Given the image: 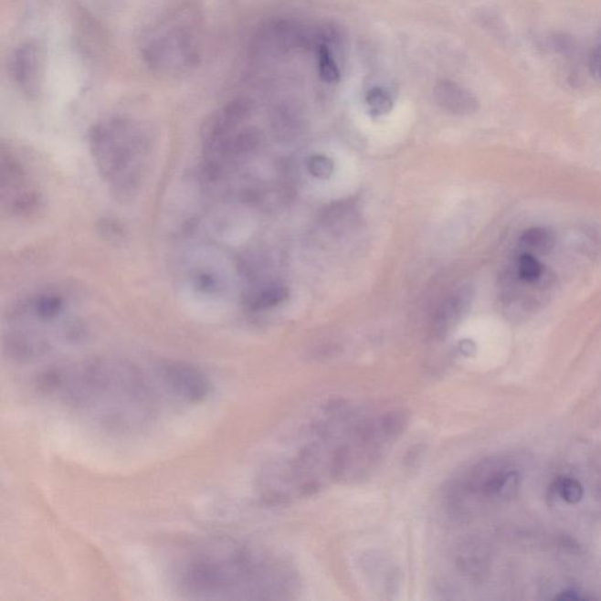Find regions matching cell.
Wrapping results in <instances>:
<instances>
[{
  "label": "cell",
  "instance_id": "obj_15",
  "mask_svg": "<svg viewBox=\"0 0 601 601\" xmlns=\"http://www.w3.org/2000/svg\"><path fill=\"white\" fill-rule=\"evenodd\" d=\"M308 170L319 179H327L332 174L333 164L324 155H314L308 160Z\"/></svg>",
  "mask_w": 601,
  "mask_h": 601
},
{
  "label": "cell",
  "instance_id": "obj_12",
  "mask_svg": "<svg viewBox=\"0 0 601 601\" xmlns=\"http://www.w3.org/2000/svg\"><path fill=\"white\" fill-rule=\"evenodd\" d=\"M320 74L322 80L328 84H336L341 79L339 66L333 60L331 49L328 45L321 44L319 49Z\"/></svg>",
  "mask_w": 601,
  "mask_h": 601
},
{
  "label": "cell",
  "instance_id": "obj_13",
  "mask_svg": "<svg viewBox=\"0 0 601 601\" xmlns=\"http://www.w3.org/2000/svg\"><path fill=\"white\" fill-rule=\"evenodd\" d=\"M366 104H368L370 112L374 115H383L389 113L393 109V99L385 89L374 88L366 94Z\"/></svg>",
  "mask_w": 601,
  "mask_h": 601
},
{
  "label": "cell",
  "instance_id": "obj_8",
  "mask_svg": "<svg viewBox=\"0 0 601 601\" xmlns=\"http://www.w3.org/2000/svg\"><path fill=\"white\" fill-rule=\"evenodd\" d=\"M472 293L469 290H463L459 293L452 295L450 299L443 304L442 308L436 316L435 331L438 333H444L457 320L467 311L469 304L471 302Z\"/></svg>",
  "mask_w": 601,
  "mask_h": 601
},
{
  "label": "cell",
  "instance_id": "obj_11",
  "mask_svg": "<svg viewBox=\"0 0 601 601\" xmlns=\"http://www.w3.org/2000/svg\"><path fill=\"white\" fill-rule=\"evenodd\" d=\"M287 296L288 290L285 287L278 285L269 286L258 291V294L254 296L252 302H250V307L254 311H263V309L274 307L281 303L282 300L287 299Z\"/></svg>",
  "mask_w": 601,
  "mask_h": 601
},
{
  "label": "cell",
  "instance_id": "obj_5",
  "mask_svg": "<svg viewBox=\"0 0 601 601\" xmlns=\"http://www.w3.org/2000/svg\"><path fill=\"white\" fill-rule=\"evenodd\" d=\"M156 376L168 395L186 405L205 401L212 391V383L206 374L195 366L181 362L160 364Z\"/></svg>",
  "mask_w": 601,
  "mask_h": 601
},
{
  "label": "cell",
  "instance_id": "obj_2",
  "mask_svg": "<svg viewBox=\"0 0 601 601\" xmlns=\"http://www.w3.org/2000/svg\"><path fill=\"white\" fill-rule=\"evenodd\" d=\"M171 571L179 592L193 599H273L291 584L288 571L269 555L228 538L185 546Z\"/></svg>",
  "mask_w": 601,
  "mask_h": 601
},
{
  "label": "cell",
  "instance_id": "obj_6",
  "mask_svg": "<svg viewBox=\"0 0 601 601\" xmlns=\"http://www.w3.org/2000/svg\"><path fill=\"white\" fill-rule=\"evenodd\" d=\"M43 61V52L35 43L20 45L11 57V76L27 96H36L38 93Z\"/></svg>",
  "mask_w": 601,
  "mask_h": 601
},
{
  "label": "cell",
  "instance_id": "obj_10",
  "mask_svg": "<svg viewBox=\"0 0 601 601\" xmlns=\"http://www.w3.org/2000/svg\"><path fill=\"white\" fill-rule=\"evenodd\" d=\"M517 278L528 286L539 285L545 278V267L536 255L522 252L517 260Z\"/></svg>",
  "mask_w": 601,
  "mask_h": 601
},
{
  "label": "cell",
  "instance_id": "obj_9",
  "mask_svg": "<svg viewBox=\"0 0 601 601\" xmlns=\"http://www.w3.org/2000/svg\"><path fill=\"white\" fill-rule=\"evenodd\" d=\"M520 244L526 253L549 254L554 246V234L549 228L531 227L522 232Z\"/></svg>",
  "mask_w": 601,
  "mask_h": 601
},
{
  "label": "cell",
  "instance_id": "obj_7",
  "mask_svg": "<svg viewBox=\"0 0 601 601\" xmlns=\"http://www.w3.org/2000/svg\"><path fill=\"white\" fill-rule=\"evenodd\" d=\"M434 98L440 109L456 115H470L480 109V102L470 90L452 80L438 81Z\"/></svg>",
  "mask_w": 601,
  "mask_h": 601
},
{
  "label": "cell",
  "instance_id": "obj_1",
  "mask_svg": "<svg viewBox=\"0 0 601 601\" xmlns=\"http://www.w3.org/2000/svg\"><path fill=\"white\" fill-rule=\"evenodd\" d=\"M37 388L106 429L130 431L153 421L158 394L137 366L94 358L41 373Z\"/></svg>",
  "mask_w": 601,
  "mask_h": 601
},
{
  "label": "cell",
  "instance_id": "obj_3",
  "mask_svg": "<svg viewBox=\"0 0 601 601\" xmlns=\"http://www.w3.org/2000/svg\"><path fill=\"white\" fill-rule=\"evenodd\" d=\"M90 148L115 195L131 197L138 192L151 155L150 135L143 127L130 119L102 121L90 132Z\"/></svg>",
  "mask_w": 601,
  "mask_h": 601
},
{
  "label": "cell",
  "instance_id": "obj_4",
  "mask_svg": "<svg viewBox=\"0 0 601 601\" xmlns=\"http://www.w3.org/2000/svg\"><path fill=\"white\" fill-rule=\"evenodd\" d=\"M196 28L197 15L192 10L187 14L181 11L148 38L142 48L143 59L162 73H179L195 68L200 59Z\"/></svg>",
  "mask_w": 601,
  "mask_h": 601
},
{
  "label": "cell",
  "instance_id": "obj_16",
  "mask_svg": "<svg viewBox=\"0 0 601 601\" xmlns=\"http://www.w3.org/2000/svg\"><path fill=\"white\" fill-rule=\"evenodd\" d=\"M591 66L601 80V47H596L591 56Z\"/></svg>",
  "mask_w": 601,
  "mask_h": 601
},
{
  "label": "cell",
  "instance_id": "obj_14",
  "mask_svg": "<svg viewBox=\"0 0 601 601\" xmlns=\"http://www.w3.org/2000/svg\"><path fill=\"white\" fill-rule=\"evenodd\" d=\"M559 495L567 503H578L583 498V487L579 481L572 479H562L557 483Z\"/></svg>",
  "mask_w": 601,
  "mask_h": 601
}]
</instances>
